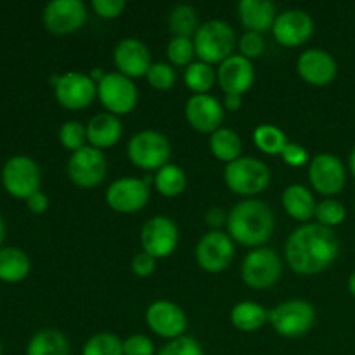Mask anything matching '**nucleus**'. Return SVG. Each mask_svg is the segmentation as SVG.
Wrapping results in <instances>:
<instances>
[{
    "mask_svg": "<svg viewBox=\"0 0 355 355\" xmlns=\"http://www.w3.org/2000/svg\"><path fill=\"white\" fill-rule=\"evenodd\" d=\"M231 322L239 331L252 333L262 328L266 322H269V312L257 302H239L231 311Z\"/></svg>",
    "mask_w": 355,
    "mask_h": 355,
    "instance_id": "nucleus-26",
    "label": "nucleus"
},
{
    "mask_svg": "<svg viewBox=\"0 0 355 355\" xmlns=\"http://www.w3.org/2000/svg\"><path fill=\"white\" fill-rule=\"evenodd\" d=\"M309 180L322 196L338 194L345 187L347 172L342 159L329 153H321L309 165Z\"/></svg>",
    "mask_w": 355,
    "mask_h": 355,
    "instance_id": "nucleus-15",
    "label": "nucleus"
},
{
    "mask_svg": "<svg viewBox=\"0 0 355 355\" xmlns=\"http://www.w3.org/2000/svg\"><path fill=\"white\" fill-rule=\"evenodd\" d=\"M121 135H123V125H121L120 118L113 113H97L92 116L87 123V141L89 146L97 149L113 148L120 142Z\"/></svg>",
    "mask_w": 355,
    "mask_h": 355,
    "instance_id": "nucleus-23",
    "label": "nucleus"
},
{
    "mask_svg": "<svg viewBox=\"0 0 355 355\" xmlns=\"http://www.w3.org/2000/svg\"><path fill=\"white\" fill-rule=\"evenodd\" d=\"M186 120L201 134H214L224 121V104L210 94H198L186 103Z\"/></svg>",
    "mask_w": 355,
    "mask_h": 355,
    "instance_id": "nucleus-19",
    "label": "nucleus"
},
{
    "mask_svg": "<svg viewBox=\"0 0 355 355\" xmlns=\"http://www.w3.org/2000/svg\"><path fill=\"white\" fill-rule=\"evenodd\" d=\"M0 355H2V343H0Z\"/></svg>",
    "mask_w": 355,
    "mask_h": 355,
    "instance_id": "nucleus-52",
    "label": "nucleus"
},
{
    "mask_svg": "<svg viewBox=\"0 0 355 355\" xmlns=\"http://www.w3.org/2000/svg\"><path fill=\"white\" fill-rule=\"evenodd\" d=\"M238 12L246 31L257 33L272 30L277 17L276 6L270 0H241L238 3Z\"/></svg>",
    "mask_w": 355,
    "mask_h": 355,
    "instance_id": "nucleus-24",
    "label": "nucleus"
},
{
    "mask_svg": "<svg viewBox=\"0 0 355 355\" xmlns=\"http://www.w3.org/2000/svg\"><path fill=\"white\" fill-rule=\"evenodd\" d=\"M345 217L347 210L343 203H340L338 200H333V198H326L321 203H318V208H315L318 224L324 225V227H336V225H340L345 220Z\"/></svg>",
    "mask_w": 355,
    "mask_h": 355,
    "instance_id": "nucleus-35",
    "label": "nucleus"
},
{
    "mask_svg": "<svg viewBox=\"0 0 355 355\" xmlns=\"http://www.w3.org/2000/svg\"><path fill=\"white\" fill-rule=\"evenodd\" d=\"M113 62L118 73L128 78H139L148 75L151 68V51L142 40L134 37L123 38L113 51Z\"/></svg>",
    "mask_w": 355,
    "mask_h": 355,
    "instance_id": "nucleus-20",
    "label": "nucleus"
},
{
    "mask_svg": "<svg viewBox=\"0 0 355 355\" xmlns=\"http://www.w3.org/2000/svg\"><path fill=\"white\" fill-rule=\"evenodd\" d=\"M274 38L284 47H300L314 33V19L302 9H290L277 14L272 26Z\"/></svg>",
    "mask_w": 355,
    "mask_h": 355,
    "instance_id": "nucleus-18",
    "label": "nucleus"
},
{
    "mask_svg": "<svg viewBox=\"0 0 355 355\" xmlns=\"http://www.w3.org/2000/svg\"><path fill=\"white\" fill-rule=\"evenodd\" d=\"M166 55L175 66H189L196 58V49H194L193 38L187 37H172V40L166 45Z\"/></svg>",
    "mask_w": 355,
    "mask_h": 355,
    "instance_id": "nucleus-36",
    "label": "nucleus"
},
{
    "mask_svg": "<svg viewBox=\"0 0 355 355\" xmlns=\"http://www.w3.org/2000/svg\"><path fill=\"white\" fill-rule=\"evenodd\" d=\"M276 220L270 207L263 201L248 198L232 207L227 217V234L243 246L260 248L272 236Z\"/></svg>",
    "mask_w": 355,
    "mask_h": 355,
    "instance_id": "nucleus-2",
    "label": "nucleus"
},
{
    "mask_svg": "<svg viewBox=\"0 0 355 355\" xmlns=\"http://www.w3.org/2000/svg\"><path fill=\"white\" fill-rule=\"evenodd\" d=\"M127 2L125 0H92V9L103 19H114L123 14Z\"/></svg>",
    "mask_w": 355,
    "mask_h": 355,
    "instance_id": "nucleus-42",
    "label": "nucleus"
},
{
    "mask_svg": "<svg viewBox=\"0 0 355 355\" xmlns=\"http://www.w3.org/2000/svg\"><path fill=\"white\" fill-rule=\"evenodd\" d=\"M193 42L200 61L208 64H220L231 58L238 40L231 24L220 19H211L198 28Z\"/></svg>",
    "mask_w": 355,
    "mask_h": 355,
    "instance_id": "nucleus-3",
    "label": "nucleus"
},
{
    "mask_svg": "<svg viewBox=\"0 0 355 355\" xmlns=\"http://www.w3.org/2000/svg\"><path fill=\"white\" fill-rule=\"evenodd\" d=\"M66 170L75 186L90 189V187L99 186L106 179L107 159L101 149L85 146V148L71 153Z\"/></svg>",
    "mask_w": 355,
    "mask_h": 355,
    "instance_id": "nucleus-10",
    "label": "nucleus"
},
{
    "mask_svg": "<svg viewBox=\"0 0 355 355\" xmlns=\"http://www.w3.org/2000/svg\"><path fill=\"white\" fill-rule=\"evenodd\" d=\"M30 259L19 248L0 250V279L6 283H19L30 274Z\"/></svg>",
    "mask_w": 355,
    "mask_h": 355,
    "instance_id": "nucleus-29",
    "label": "nucleus"
},
{
    "mask_svg": "<svg viewBox=\"0 0 355 355\" xmlns=\"http://www.w3.org/2000/svg\"><path fill=\"white\" fill-rule=\"evenodd\" d=\"M82 355H123V342L113 333H97L87 340Z\"/></svg>",
    "mask_w": 355,
    "mask_h": 355,
    "instance_id": "nucleus-34",
    "label": "nucleus"
},
{
    "mask_svg": "<svg viewBox=\"0 0 355 355\" xmlns=\"http://www.w3.org/2000/svg\"><path fill=\"white\" fill-rule=\"evenodd\" d=\"M149 201V186L137 177H120L106 191V203L118 214H137Z\"/></svg>",
    "mask_w": 355,
    "mask_h": 355,
    "instance_id": "nucleus-14",
    "label": "nucleus"
},
{
    "mask_svg": "<svg viewBox=\"0 0 355 355\" xmlns=\"http://www.w3.org/2000/svg\"><path fill=\"white\" fill-rule=\"evenodd\" d=\"M123 355H155V343L146 335H132L123 342Z\"/></svg>",
    "mask_w": 355,
    "mask_h": 355,
    "instance_id": "nucleus-41",
    "label": "nucleus"
},
{
    "mask_svg": "<svg viewBox=\"0 0 355 355\" xmlns=\"http://www.w3.org/2000/svg\"><path fill=\"white\" fill-rule=\"evenodd\" d=\"M238 47L241 51V55H245L246 59L253 61V59L260 58L266 51V40H263L262 33H257V31H246L238 42Z\"/></svg>",
    "mask_w": 355,
    "mask_h": 355,
    "instance_id": "nucleus-40",
    "label": "nucleus"
},
{
    "mask_svg": "<svg viewBox=\"0 0 355 355\" xmlns=\"http://www.w3.org/2000/svg\"><path fill=\"white\" fill-rule=\"evenodd\" d=\"M26 203H28V208H30V211H33V214H44V211H47L49 208V198L45 196L42 191H37V193L31 194V196L28 198Z\"/></svg>",
    "mask_w": 355,
    "mask_h": 355,
    "instance_id": "nucleus-46",
    "label": "nucleus"
},
{
    "mask_svg": "<svg viewBox=\"0 0 355 355\" xmlns=\"http://www.w3.org/2000/svg\"><path fill=\"white\" fill-rule=\"evenodd\" d=\"M59 141L69 151H78V149L85 148L87 146V125L80 123L76 120L64 121L59 130Z\"/></svg>",
    "mask_w": 355,
    "mask_h": 355,
    "instance_id": "nucleus-37",
    "label": "nucleus"
},
{
    "mask_svg": "<svg viewBox=\"0 0 355 355\" xmlns=\"http://www.w3.org/2000/svg\"><path fill=\"white\" fill-rule=\"evenodd\" d=\"M283 208L295 220L307 222L315 217V198L311 191L302 184H291L283 193Z\"/></svg>",
    "mask_w": 355,
    "mask_h": 355,
    "instance_id": "nucleus-25",
    "label": "nucleus"
},
{
    "mask_svg": "<svg viewBox=\"0 0 355 355\" xmlns=\"http://www.w3.org/2000/svg\"><path fill=\"white\" fill-rule=\"evenodd\" d=\"M217 82L220 83L224 94L243 96L252 89L253 82H255V66L245 55L232 54L231 58L218 64Z\"/></svg>",
    "mask_w": 355,
    "mask_h": 355,
    "instance_id": "nucleus-21",
    "label": "nucleus"
},
{
    "mask_svg": "<svg viewBox=\"0 0 355 355\" xmlns=\"http://www.w3.org/2000/svg\"><path fill=\"white\" fill-rule=\"evenodd\" d=\"M97 97L107 113L120 116V114H128L137 106L139 90L128 76L118 71L106 73V76L97 83Z\"/></svg>",
    "mask_w": 355,
    "mask_h": 355,
    "instance_id": "nucleus-9",
    "label": "nucleus"
},
{
    "mask_svg": "<svg viewBox=\"0 0 355 355\" xmlns=\"http://www.w3.org/2000/svg\"><path fill=\"white\" fill-rule=\"evenodd\" d=\"M3 236H6V224H3L2 217H0V245H2L3 241Z\"/></svg>",
    "mask_w": 355,
    "mask_h": 355,
    "instance_id": "nucleus-51",
    "label": "nucleus"
},
{
    "mask_svg": "<svg viewBox=\"0 0 355 355\" xmlns=\"http://www.w3.org/2000/svg\"><path fill=\"white\" fill-rule=\"evenodd\" d=\"M269 322L277 335L300 338L314 328L315 311L305 300H288L269 311Z\"/></svg>",
    "mask_w": 355,
    "mask_h": 355,
    "instance_id": "nucleus-6",
    "label": "nucleus"
},
{
    "mask_svg": "<svg viewBox=\"0 0 355 355\" xmlns=\"http://www.w3.org/2000/svg\"><path fill=\"white\" fill-rule=\"evenodd\" d=\"M186 173L179 165H173V163L162 166L155 175L156 191L165 198L180 196L186 189Z\"/></svg>",
    "mask_w": 355,
    "mask_h": 355,
    "instance_id": "nucleus-30",
    "label": "nucleus"
},
{
    "mask_svg": "<svg viewBox=\"0 0 355 355\" xmlns=\"http://www.w3.org/2000/svg\"><path fill=\"white\" fill-rule=\"evenodd\" d=\"M281 274H283L281 259L276 252L263 246L252 250L241 263L243 283L255 290L272 288L281 279Z\"/></svg>",
    "mask_w": 355,
    "mask_h": 355,
    "instance_id": "nucleus-7",
    "label": "nucleus"
},
{
    "mask_svg": "<svg viewBox=\"0 0 355 355\" xmlns=\"http://www.w3.org/2000/svg\"><path fill=\"white\" fill-rule=\"evenodd\" d=\"M156 355H205V350L193 336L184 335L175 340H170Z\"/></svg>",
    "mask_w": 355,
    "mask_h": 355,
    "instance_id": "nucleus-39",
    "label": "nucleus"
},
{
    "mask_svg": "<svg viewBox=\"0 0 355 355\" xmlns=\"http://www.w3.org/2000/svg\"><path fill=\"white\" fill-rule=\"evenodd\" d=\"M51 83L55 99L66 110H85L97 96V83L85 73L68 71L64 75H52Z\"/></svg>",
    "mask_w": 355,
    "mask_h": 355,
    "instance_id": "nucleus-8",
    "label": "nucleus"
},
{
    "mask_svg": "<svg viewBox=\"0 0 355 355\" xmlns=\"http://www.w3.org/2000/svg\"><path fill=\"white\" fill-rule=\"evenodd\" d=\"M234 253V241L227 232L210 231L198 241L196 262L207 272L217 274L231 266Z\"/></svg>",
    "mask_w": 355,
    "mask_h": 355,
    "instance_id": "nucleus-12",
    "label": "nucleus"
},
{
    "mask_svg": "<svg viewBox=\"0 0 355 355\" xmlns=\"http://www.w3.org/2000/svg\"><path fill=\"white\" fill-rule=\"evenodd\" d=\"M184 82H186L187 89L193 90L194 96H198V94H208L211 90V87L215 85V82H217V71L208 62L194 61L186 68Z\"/></svg>",
    "mask_w": 355,
    "mask_h": 355,
    "instance_id": "nucleus-31",
    "label": "nucleus"
},
{
    "mask_svg": "<svg viewBox=\"0 0 355 355\" xmlns=\"http://www.w3.org/2000/svg\"><path fill=\"white\" fill-rule=\"evenodd\" d=\"M227 217L229 214H225L222 208L211 207L208 208L207 214H205V220L210 227H214V231H220L222 225H227Z\"/></svg>",
    "mask_w": 355,
    "mask_h": 355,
    "instance_id": "nucleus-45",
    "label": "nucleus"
},
{
    "mask_svg": "<svg viewBox=\"0 0 355 355\" xmlns=\"http://www.w3.org/2000/svg\"><path fill=\"white\" fill-rule=\"evenodd\" d=\"M87 21V6L82 0H52L44 9V24L51 33L69 35Z\"/></svg>",
    "mask_w": 355,
    "mask_h": 355,
    "instance_id": "nucleus-17",
    "label": "nucleus"
},
{
    "mask_svg": "<svg viewBox=\"0 0 355 355\" xmlns=\"http://www.w3.org/2000/svg\"><path fill=\"white\" fill-rule=\"evenodd\" d=\"M297 71L309 85L326 87L336 78L338 66L335 58L322 49H307L297 61Z\"/></svg>",
    "mask_w": 355,
    "mask_h": 355,
    "instance_id": "nucleus-22",
    "label": "nucleus"
},
{
    "mask_svg": "<svg viewBox=\"0 0 355 355\" xmlns=\"http://www.w3.org/2000/svg\"><path fill=\"white\" fill-rule=\"evenodd\" d=\"M26 355H69L68 338L59 329H42L28 343Z\"/></svg>",
    "mask_w": 355,
    "mask_h": 355,
    "instance_id": "nucleus-27",
    "label": "nucleus"
},
{
    "mask_svg": "<svg viewBox=\"0 0 355 355\" xmlns=\"http://www.w3.org/2000/svg\"><path fill=\"white\" fill-rule=\"evenodd\" d=\"M89 76H90V78L94 80V82H96V83H99L101 80H103L104 76H106V71H104L103 68H94L92 71H90V75H89Z\"/></svg>",
    "mask_w": 355,
    "mask_h": 355,
    "instance_id": "nucleus-48",
    "label": "nucleus"
},
{
    "mask_svg": "<svg viewBox=\"0 0 355 355\" xmlns=\"http://www.w3.org/2000/svg\"><path fill=\"white\" fill-rule=\"evenodd\" d=\"M241 106H243V96H236V94H225L224 110L236 113V111L241 110Z\"/></svg>",
    "mask_w": 355,
    "mask_h": 355,
    "instance_id": "nucleus-47",
    "label": "nucleus"
},
{
    "mask_svg": "<svg viewBox=\"0 0 355 355\" xmlns=\"http://www.w3.org/2000/svg\"><path fill=\"white\" fill-rule=\"evenodd\" d=\"M210 151L217 159L224 163H231L241 158L243 142L238 132L232 128L220 127L210 135Z\"/></svg>",
    "mask_w": 355,
    "mask_h": 355,
    "instance_id": "nucleus-28",
    "label": "nucleus"
},
{
    "mask_svg": "<svg viewBox=\"0 0 355 355\" xmlns=\"http://www.w3.org/2000/svg\"><path fill=\"white\" fill-rule=\"evenodd\" d=\"M284 253L291 270L312 276L326 270L338 259L340 241L333 229L321 224H304L291 232Z\"/></svg>",
    "mask_w": 355,
    "mask_h": 355,
    "instance_id": "nucleus-1",
    "label": "nucleus"
},
{
    "mask_svg": "<svg viewBox=\"0 0 355 355\" xmlns=\"http://www.w3.org/2000/svg\"><path fill=\"white\" fill-rule=\"evenodd\" d=\"M146 78H148L149 85H151L153 89L168 90L175 85L177 73L175 69L170 64H166V62H153Z\"/></svg>",
    "mask_w": 355,
    "mask_h": 355,
    "instance_id": "nucleus-38",
    "label": "nucleus"
},
{
    "mask_svg": "<svg viewBox=\"0 0 355 355\" xmlns=\"http://www.w3.org/2000/svg\"><path fill=\"white\" fill-rule=\"evenodd\" d=\"M349 291L352 293V297L355 298V270L352 274H350V277H349Z\"/></svg>",
    "mask_w": 355,
    "mask_h": 355,
    "instance_id": "nucleus-49",
    "label": "nucleus"
},
{
    "mask_svg": "<svg viewBox=\"0 0 355 355\" xmlns=\"http://www.w3.org/2000/svg\"><path fill=\"white\" fill-rule=\"evenodd\" d=\"M127 153L130 162L139 168L151 172H158L162 166L168 165L172 156V146L166 135L156 130H142L132 135L128 141Z\"/></svg>",
    "mask_w": 355,
    "mask_h": 355,
    "instance_id": "nucleus-5",
    "label": "nucleus"
},
{
    "mask_svg": "<svg viewBox=\"0 0 355 355\" xmlns=\"http://www.w3.org/2000/svg\"><path fill=\"white\" fill-rule=\"evenodd\" d=\"M349 166H350V172H352L354 179H355V148L350 153V159H349Z\"/></svg>",
    "mask_w": 355,
    "mask_h": 355,
    "instance_id": "nucleus-50",
    "label": "nucleus"
},
{
    "mask_svg": "<svg viewBox=\"0 0 355 355\" xmlns=\"http://www.w3.org/2000/svg\"><path fill=\"white\" fill-rule=\"evenodd\" d=\"M253 141L255 146L266 155L274 156L281 155L288 144V137L277 125L263 123L253 130Z\"/></svg>",
    "mask_w": 355,
    "mask_h": 355,
    "instance_id": "nucleus-32",
    "label": "nucleus"
},
{
    "mask_svg": "<svg viewBox=\"0 0 355 355\" xmlns=\"http://www.w3.org/2000/svg\"><path fill=\"white\" fill-rule=\"evenodd\" d=\"M281 156H283L284 163L290 166H293V168L304 166L305 163L309 162L307 149H305L304 146L297 144V142H288L286 148H284V151L281 153Z\"/></svg>",
    "mask_w": 355,
    "mask_h": 355,
    "instance_id": "nucleus-43",
    "label": "nucleus"
},
{
    "mask_svg": "<svg viewBox=\"0 0 355 355\" xmlns=\"http://www.w3.org/2000/svg\"><path fill=\"white\" fill-rule=\"evenodd\" d=\"M168 26L173 37H187L196 35L198 31V14L196 9L187 3H179L168 14Z\"/></svg>",
    "mask_w": 355,
    "mask_h": 355,
    "instance_id": "nucleus-33",
    "label": "nucleus"
},
{
    "mask_svg": "<svg viewBox=\"0 0 355 355\" xmlns=\"http://www.w3.org/2000/svg\"><path fill=\"white\" fill-rule=\"evenodd\" d=\"M224 180L232 193L248 200L267 189L270 182V170L262 159L241 156L225 165Z\"/></svg>",
    "mask_w": 355,
    "mask_h": 355,
    "instance_id": "nucleus-4",
    "label": "nucleus"
},
{
    "mask_svg": "<svg viewBox=\"0 0 355 355\" xmlns=\"http://www.w3.org/2000/svg\"><path fill=\"white\" fill-rule=\"evenodd\" d=\"M40 168L28 156H12L2 168V184L7 193L19 200H28L40 191Z\"/></svg>",
    "mask_w": 355,
    "mask_h": 355,
    "instance_id": "nucleus-11",
    "label": "nucleus"
},
{
    "mask_svg": "<svg viewBox=\"0 0 355 355\" xmlns=\"http://www.w3.org/2000/svg\"><path fill=\"white\" fill-rule=\"evenodd\" d=\"M132 272L139 277H148L155 272L156 269V259L151 257L149 253L141 252L132 259Z\"/></svg>",
    "mask_w": 355,
    "mask_h": 355,
    "instance_id": "nucleus-44",
    "label": "nucleus"
},
{
    "mask_svg": "<svg viewBox=\"0 0 355 355\" xmlns=\"http://www.w3.org/2000/svg\"><path fill=\"white\" fill-rule=\"evenodd\" d=\"M146 322L155 335L162 338L175 340L184 336L187 329L186 312L180 305L170 300H156L146 311Z\"/></svg>",
    "mask_w": 355,
    "mask_h": 355,
    "instance_id": "nucleus-16",
    "label": "nucleus"
},
{
    "mask_svg": "<svg viewBox=\"0 0 355 355\" xmlns=\"http://www.w3.org/2000/svg\"><path fill=\"white\" fill-rule=\"evenodd\" d=\"M141 245L142 250L155 259H166L179 245V227L170 217L156 215L142 227Z\"/></svg>",
    "mask_w": 355,
    "mask_h": 355,
    "instance_id": "nucleus-13",
    "label": "nucleus"
}]
</instances>
